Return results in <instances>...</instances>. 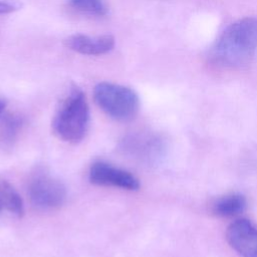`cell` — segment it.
Segmentation results:
<instances>
[{"label": "cell", "mask_w": 257, "mask_h": 257, "mask_svg": "<svg viewBox=\"0 0 257 257\" xmlns=\"http://www.w3.org/2000/svg\"><path fill=\"white\" fill-rule=\"evenodd\" d=\"M257 50V18L245 17L230 24L215 45V55L228 66L248 63Z\"/></svg>", "instance_id": "obj_1"}, {"label": "cell", "mask_w": 257, "mask_h": 257, "mask_svg": "<svg viewBox=\"0 0 257 257\" xmlns=\"http://www.w3.org/2000/svg\"><path fill=\"white\" fill-rule=\"evenodd\" d=\"M89 116V106L84 92L73 86L54 114L53 131L64 142L78 143L87 133Z\"/></svg>", "instance_id": "obj_2"}, {"label": "cell", "mask_w": 257, "mask_h": 257, "mask_svg": "<svg viewBox=\"0 0 257 257\" xmlns=\"http://www.w3.org/2000/svg\"><path fill=\"white\" fill-rule=\"evenodd\" d=\"M93 98L103 112L119 121L135 118L140 109V98L137 92L121 84L99 82L93 88Z\"/></svg>", "instance_id": "obj_3"}, {"label": "cell", "mask_w": 257, "mask_h": 257, "mask_svg": "<svg viewBox=\"0 0 257 257\" xmlns=\"http://www.w3.org/2000/svg\"><path fill=\"white\" fill-rule=\"evenodd\" d=\"M28 195L35 207L51 210L63 205L66 199V189L55 177L44 171H38L30 179Z\"/></svg>", "instance_id": "obj_4"}, {"label": "cell", "mask_w": 257, "mask_h": 257, "mask_svg": "<svg viewBox=\"0 0 257 257\" xmlns=\"http://www.w3.org/2000/svg\"><path fill=\"white\" fill-rule=\"evenodd\" d=\"M90 183L98 186H109L122 190L136 191L140 188V181L128 171L115 167L106 162H94L88 172Z\"/></svg>", "instance_id": "obj_5"}, {"label": "cell", "mask_w": 257, "mask_h": 257, "mask_svg": "<svg viewBox=\"0 0 257 257\" xmlns=\"http://www.w3.org/2000/svg\"><path fill=\"white\" fill-rule=\"evenodd\" d=\"M226 240L241 257H257V225L252 221H233L226 230Z\"/></svg>", "instance_id": "obj_6"}, {"label": "cell", "mask_w": 257, "mask_h": 257, "mask_svg": "<svg viewBox=\"0 0 257 257\" xmlns=\"http://www.w3.org/2000/svg\"><path fill=\"white\" fill-rule=\"evenodd\" d=\"M68 49L84 55H101L109 52L114 46V38L111 35L88 36L73 34L63 40Z\"/></svg>", "instance_id": "obj_7"}, {"label": "cell", "mask_w": 257, "mask_h": 257, "mask_svg": "<svg viewBox=\"0 0 257 257\" xmlns=\"http://www.w3.org/2000/svg\"><path fill=\"white\" fill-rule=\"evenodd\" d=\"M246 207L245 196L240 193H231L217 198L211 205V212L217 217L229 218L240 215Z\"/></svg>", "instance_id": "obj_8"}, {"label": "cell", "mask_w": 257, "mask_h": 257, "mask_svg": "<svg viewBox=\"0 0 257 257\" xmlns=\"http://www.w3.org/2000/svg\"><path fill=\"white\" fill-rule=\"evenodd\" d=\"M0 187L3 208L15 214L16 216H22L24 213V206L22 199L17 191L13 188L12 185L4 180L0 181Z\"/></svg>", "instance_id": "obj_9"}, {"label": "cell", "mask_w": 257, "mask_h": 257, "mask_svg": "<svg viewBox=\"0 0 257 257\" xmlns=\"http://www.w3.org/2000/svg\"><path fill=\"white\" fill-rule=\"evenodd\" d=\"M68 5L80 14L88 16H104L107 6L104 0H68Z\"/></svg>", "instance_id": "obj_10"}, {"label": "cell", "mask_w": 257, "mask_h": 257, "mask_svg": "<svg viewBox=\"0 0 257 257\" xmlns=\"http://www.w3.org/2000/svg\"><path fill=\"white\" fill-rule=\"evenodd\" d=\"M19 9V4L15 1L0 0V14H9Z\"/></svg>", "instance_id": "obj_11"}, {"label": "cell", "mask_w": 257, "mask_h": 257, "mask_svg": "<svg viewBox=\"0 0 257 257\" xmlns=\"http://www.w3.org/2000/svg\"><path fill=\"white\" fill-rule=\"evenodd\" d=\"M5 107H6V100L2 96H0V113L4 110Z\"/></svg>", "instance_id": "obj_12"}, {"label": "cell", "mask_w": 257, "mask_h": 257, "mask_svg": "<svg viewBox=\"0 0 257 257\" xmlns=\"http://www.w3.org/2000/svg\"><path fill=\"white\" fill-rule=\"evenodd\" d=\"M3 209V205H2V197H1V187H0V212Z\"/></svg>", "instance_id": "obj_13"}]
</instances>
